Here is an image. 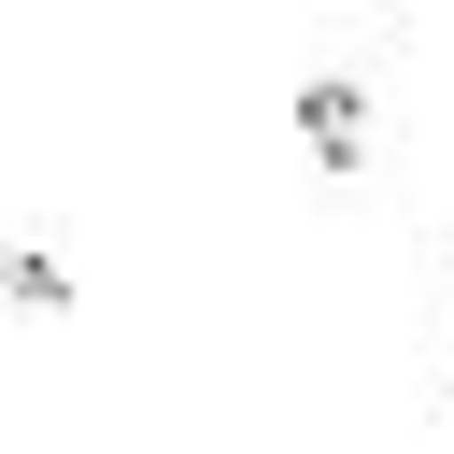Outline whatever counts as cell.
<instances>
[{"instance_id":"6da1fadb","label":"cell","mask_w":454,"mask_h":454,"mask_svg":"<svg viewBox=\"0 0 454 454\" xmlns=\"http://www.w3.org/2000/svg\"><path fill=\"white\" fill-rule=\"evenodd\" d=\"M298 128H312V156H369V99H355V85H312Z\"/></svg>"},{"instance_id":"7a4b0ae2","label":"cell","mask_w":454,"mask_h":454,"mask_svg":"<svg viewBox=\"0 0 454 454\" xmlns=\"http://www.w3.org/2000/svg\"><path fill=\"white\" fill-rule=\"evenodd\" d=\"M0 298H14V312H71V270L28 255V241H0Z\"/></svg>"}]
</instances>
